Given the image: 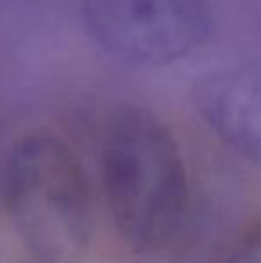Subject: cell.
<instances>
[{"instance_id":"2","label":"cell","mask_w":261,"mask_h":263,"mask_svg":"<svg viewBox=\"0 0 261 263\" xmlns=\"http://www.w3.org/2000/svg\"><path fill=\"white\" fill-rule=\"evenodd\" d=\"M6 201L36 263H83L93 235L90 184L79 158L59 136L32 133L13 147Z\"/></svg>"},{"instance_id":"5","label":"cell","mask_w":261,"mask_h":263,"mask_svg":"<svg viewBox=\"0 0 261 263\" xmlns=\"http://www.w3.org/2000/svg\"><path fill=\"white\" fill-rule=\"evenodd\" d=\"M222 263H261V218L249 226Z\"/></svg>"},{"instance_id":"3","label":"cell","mask_w":261,"mask_h":263,"mask_svg":"<svg viewBox=\"0 0 261 263\" xmlns=\"http://www.w3.org/2000/svg\"><path fill=\"white\" fill-rule=\"evenodd\" d=\"M88 34L113 58L165 66L188 58L211 32L208 0H83Z\"/></svg>"},{"instance_id":"1","label":"cell","mask_w":261,"mask_h":263,"mask_svg":"<svg viewBox=\"0 0 261 263\" xmlns=\"http://www.w3.org/2000/svg\"><path fill=\"white\" fill-rule=\"evenodd\" d=\"M101 179L118 235L138 254L174 240L190 199L181 147L163 118L143 106H118L101 140Z\"/></svg>"},{"instance_id":"4","label":"cell","mask_w":261,"mask_h":263,"mask_svg":"<svg viewBox=\"0 0 261 263\" xmlns=\"http://www.w3.org/2000/svg\"><path fill=\"white\" fill-rule=\"evenodd\" d=\"M190 97L213 135L261 168V61L204 73Z\"/></svg>"}]
</instances>
